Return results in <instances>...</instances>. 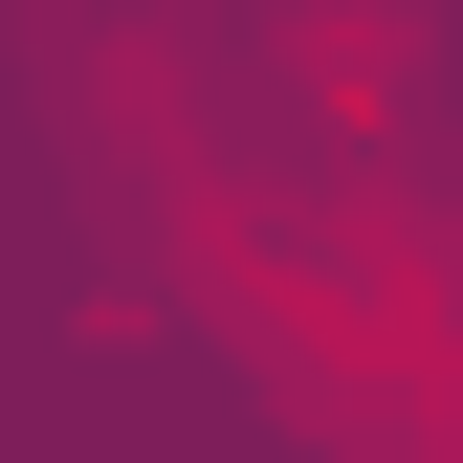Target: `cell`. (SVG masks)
I'll return each mask as SVG.
<instances>
[{
  "label": "cell",
  "instance_id": "obj_1",
  "mask_svg": "<svg viewBox=\"0 0 463 463\" xmlns=\"http://www.w3.org/2000/svg\"><path fill=\"white\" fill-rule=\"evenodd\" d=\"M44 44V133L89 155V199L133 221V265L177 243V199L221 177V67L177 44V0H23Z\"/></svg>",
  "mask_w": 463,
  "mask_h": 463
}]
</instances>
